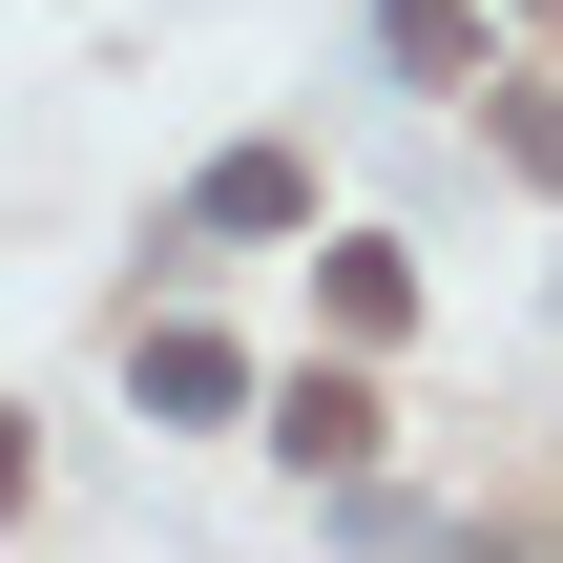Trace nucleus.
Listing matches in <instances>:
<instances>
[{
	"label": "nucleus",
	"instance_id": "obj_1",
	"mask_svg": "<svg viewBox=\"0 0 563 563\" xmlns=\"http://www.w3.org/2000/svg\"><path fill=\"white\" fill-rule=\"evenodd\" d=\"M272 439H292L313 481H334V460H376V376H292V397H272Z\"/></svg>",
	"mask_w": 563,
	"mask_h": 563
},
{
	"label": "nucleus",
	"instance_id": "obj_3",
	"mask_svg": "<svg viewBox=\"0 0 563 563\" xmlns=\"http://www.w3.org/2000/svg\"><path fill=\"white\" fill-rule=\"evenodd\" d=\"M230 397H251V376H230V334H188V313H167V334H146V418H230Z\"/></svg>",
	"mask_w": 563,
	"mask_h": 563
},
{
	"label": "nucleus",
	"instance_id": "obj_2",
	"mask_svg": "<svg viewBox=\"0 0 563 563\" xmlns=\"http://www.w3.org/2000/svg\"><path fill=\"white\" fill-rule=\"evenodd\" d=\"M188 209H209V230H292V209H313V167H292V146H230Z\"/></svg>",
	"mask_w": 563,
	"mask_h": 563
},
{
	"label": "nucleus",
	"instance_id": "obj_4",
	"mask_svg": "<svg viewBox=\"0 0 563 563\" xmlns=\"http://www.w3.org/2000/svg\"><path fill=\"white\" fill-rule=\"evenodd\" d=\"M376 42H397V63H418V84H460V63H481V21H460V0H397V21H376Z\"/></svg>",
	"mask_w": 563,
	"mask_h": 563
},
{
	"label": "nucleus",
	"instance_id": "obj_5",
	"mask_svg": "<svg viewBox=\"0 0 563 563\" xmlns=\"http://www.w3.org/2000/svg\"><path fill=\"white\" fill-rule=\"evenodd\" d=\"M501 146H522V167L563 188V84H522V104H501Z\"/></svg>",
	"mask_w": 563,
	"mask_h": 563
}]
</instances>
